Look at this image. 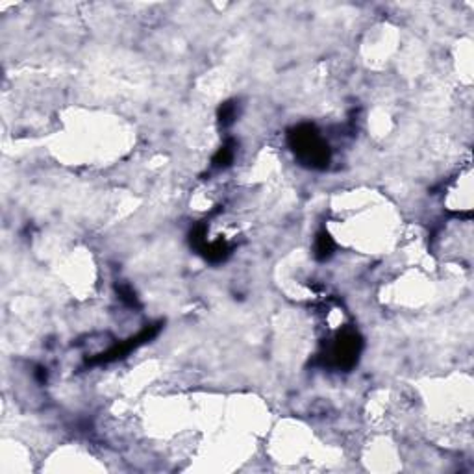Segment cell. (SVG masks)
<instances>
[{
    "mask_svg": "<svg viewBox=\"0 0 474 474\" xmlns=\"http://www.w3.org/2000/svg\"><path fill=\"white\" fill-rule=\"evenodd\" d=\"M293 147H295L299 157L309 165H323L328 162V147L319 138L317 132L309 126L299 128L293 133Z\"/></svg>",
    "mask_w": 474,
    "mask_h": 474,
    "instance_id": "cell-1",
    "label": "cell"
}]
</instances>
